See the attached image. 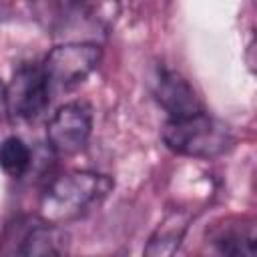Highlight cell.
I'll list each match as a JSON object with an SVG mask.
<instances>
[{
    "label": "cell",
    "mask_w": 257,
    "mask_h": 257,
    "mask_svg": "<svg viewBox=\"0 0 257 257\" xmlns=\"http://www.w3.org/2000/svg\"><path fill=\"white\" fill-rule=\"evenodd\" d=\"M114 181L108 175L92 171H70L54 177L40 199V217L52 223L78 219L98 207L112 191Z\"/></svg>",
    "instance_id": "cell-1"
},
{
    "label": "cell",
    "mask_w": 257,
    "mask_h": 257,
    "mask_svg": "<svg viewBox=\"0 0 257 257\" xmlns=\"http://www.w3.org/2000/svg\"><path fill=\"white\" fill-rule=\"evenodd\" d=\"M161 137L165 147L173 153L195 159L219 157L227 153L235 143L231 128L205 110L169 118Z\"/></svg>",
    "instance_id": "cell-2"
},
{
    "label": "cell",
    "mask_w": 257,
    "mask_h": 257,
    "mask_svg": "<svg viewBox=\"0 0 257 257\" xmlns=\"http://www.w3.org/2000/svg\"><path fill=\"white\" fill-rule=\"evenodd\" d=\"M102 50L94 42H64L54 46L42 66L50 96L70 92L82 84L100 64Z\"/></svg>",
    "instance_id": "cell-3"
},
{
    "label": "cell",
    "mask_w": 257,
    "mask_h": 257,
    "mask_svg": "<svg viewBox=\"0 0 257 257\" xmlns=\"http://www.w3.org/2000/svg\"><path fill=\"white\" fill-rule=\"evenodd\" d=\"M66 251V233L58 223L42 217H18L0 235L4 255H60Z\"/></svg>",
    "instance_id": "cell-4"
},
{
    "label": "cell",
    "mask_w": 257,
    "mask_h": 257,
    "mask_svg": "<svg viewBox=\"0 0 257 257\" xmlns=\"http://www.w3.org/2000/svg\"><path fill=\"white\" fill-rule=\"evenodd\" d=\"M92 133V108L84 100L62 104L46 124V139L56 155L80 153Z\"/></svg>",
    "instance_id": "cell-5"
},
{
    "label": "cell",
    "mask_w": 257,
    "mask_h": 257,
    "mask_svg": "<svg viewBox=\"0 0 257 257\" xmlns=\"http://www.w3.org/2000/svg\"><path fill=\"white\" fill-rule=\"evenodd\" d=\"M50 102V92L42 66L22 64L14 70L6 86V114L14 120H32Z\"/></svg>",
    "instance_id": "cell-6"
},
{
    "label": "cell",
    "mask_w": 257,
    "mask_h": 257,
    "mask_svg": "<svg viewBox=\"0 0 257 257\" xmlns=\"http://www.w3.org/2000/svg\"><path fill=\"white\" fill-rule=\"evenodd\" d=\"M153 94L157 102L169 112V118L203 110L193 86L175 70L163 68L157 72L153 80Z\"/></svg>",
    "instance_id": "cell-7"
},
{
    "label": "cell",
    "mask_w": 257,
    "mask_h": 257,
    "mask_svg": "<svg viewBox=\"0 0 257 257\" xmlns=\"http://www.w3.org/2000/svg\"><path fill=\"white\" fill-rule=\"evenodd\" d=\"M211 243L223 255H255V225L247 219H225L213 229Z\"/></svg>",
    "instance_id": "cell-8"
},
{
    "label": "cell",
    "mask_w": 257,
    "mask_h": 257,
    "mask_svg": "<svg viewBox=\"0 0 257 257\" xmlns=\"http://www.w3.org/2000/svg\"><path fill=\"white\" fill-rule=\"evenodd\" d=\"M187 223V217L181 213H171L151 235L145 247V255H173L185 237Z\"/></svg>",
    "instance_id": "cell-9"
},
{
    "label": "cell",
    "mask_w": 257,
    "mask_h": 257,
    "mask_svg": "<svg viewBox=\"0 0 257 257\" xmlns=\"http://www.w3.org/2000/svg\"><path fill=\"white\" fill-rule=\"evenodd\" d=\"M120 14L118 0H76V20L92 24L96 30H110Z\"/></svg>",
    "instance_id": "cell-10"
},
{
    "label": "cell",
    "mask_w": 257,
    "mask_h": 257,
    "mask_svg": "<svg viewBox=\"0 0 257 257\" xmlns=\"http://www.w3.org/2000/svg\"><path fill=\"white\" fill-rule=\"evenodd\" d=\"M32 165V151L30 147L18 139L8 137L0 143V167L10 177H22Z\"/></svg>",
    "instance_id": "cell-11"
},
{
    "label": "cell",
    "mask_w": 257,
    "mask_h": 257,
    "mask_svg": "<svg viewBox=\"0 0 257 257\" xmlns=\"http://www.w3.org/2000/svg\"><path fill=\"white\" fill-rule=\"evenodd\" d=\"M6 114V86L0 80V118Z\"/></svg>",
    "instance_id": "cell-12"
}]
</instances>
